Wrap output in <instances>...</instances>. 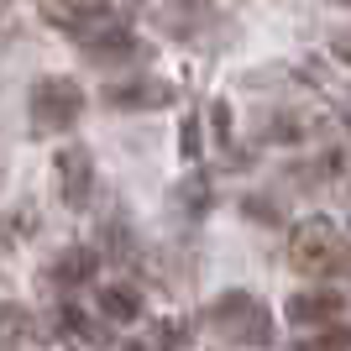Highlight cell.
Masks as SVG:
<instances>
[{"label": "cell", "mask_w": 351, "mask_h": 351, "mask_svg": "<svg viewBox=\"0 0 351 351\" xmlns=\"http://www.w3.org/2000/svg\"><path fill=\"white\" fill-rule=\"evenodd\" d=\"M289 257L293 267L304 273V278H336L341 267L351 263V241L330 226V220H304V226H293V241H289Z\"/></svg>", "instance_id": "1"}, {"label": "cell", "mask_w": 351, "mask_h": 351, "mask_svg": "<svg viewBox=\"0 0 351 351\" xmlns=\"http://www.w3.org/2000/svg\"><path fill=\"white\" fill-rule=\"evenodd\" d=\"M210 325H215L226 341H241V346H273V315L263 309V299H252L247 289H226L210 304Z\"/></svg>", "instance_id": "2"}, {"label": "cell", "mask_w": 351, "mask_h": 351, "mask_svg": "<svg viewBox=\"0 0 351 351\" xmlns=\"http://www.w3.org/2000/svg\"><path fill=\"white\" fill-rule=\"evenodd\" d=\"M32 126L37 132H69L73 121L84 116V89L73 84L69 73H43L32 84Z\"/></svg>", "instance_id": "3"}, {"label": "cell", "mask_w": 351, "mask_h": 351, "mask_svg": "<svg viewBox=\"0 0 351 351\" xmlns=\"http://www.w3.org/2000/svg\"><path fill=\"white\" fill-rule=\"evenodd\" d=\"M79 47H84V58H89V63H100V69H121V63H136V58H142V43H136V37L121 27V21H116V27L89 32Z\"/></svg>", "instance_id": "4"}, {"label": "cell", "mask_w": 351, "mask_h": 351, "mask_svg": "<svg viewBox=\"0 0 351 351\" xmlns=\"http://www.w3.org/2000/svg\"><path fill=\"white\" fill-rule=\"evenodd\" d=\"M58 189H63V205L69 210L89 205V194H95V158H89L84 147L58 152Z\"/></svg>", "instance_id": "5"}, {"label": "cell", "mask_w": 351, "mask_h": 351, "mask_svg": "<svg viewBox=\"0 0 351 351\" xmlns=\"http://www.w3.org/2000/svg\"><path fill=\"white\" fill-rule=\"evenodd\" d=\"M110 110H162V105H173V84H162V79H132V84H105L100 95Z\"/></svg>", "instance_id": "6"}, {"label": "cell", "mask_w": 351, "mask_h": 351, "mask_svg": "<svg viewBox=\"0 0 351 351\" xmlns=\"http://www.w3.org/2000/svg\"><path fill=\"white\" fill-rule=\"evenodd\" d=\"M95 267H100V257H95L89 247H69V252H58V257H53L47 283H53V289H79V283L95 278Z\"/></svg>", "instance_id": "7"}, {"label": "cell", "mask_w": 351, "mask_h": 351, "mask_svg": "<svg viewBox=\"0 0 351 351\" xmlns=\"http://www.w3.org/2000/svg\"><path fill=\"white\" fill-rule=\"evenodd\" d=\"M341 315V293L336 289H309V293H293L289 299V320L293 325H330Z\"/></svg>", "instance_id": "8"}, {"label": "cell", "mask_w": 351, "mask_h": 351, "mask_svg": "<svg viewBox=\"0 0 351 351\" xmlns=\"http://www.w3.org/2000/svg\"><path fill=\"white\" fill-rule=\"evenodd\" d=\"M100 309L110 325H132L136 315H142V293L132 289V283H105L100 289Z\"/></svg>", "instance_id": "9"}, {"label": "cell", "mask_w": 351, "mask_h": 351, "mask_svg": "<svg viewBox=\"0 0 351 351\" xmlns=\"http://www.w3.org/2000/svg\"><path fill=\"white\" fill-rule=\"evenodd\" d=\"M189 341V325H178V320H168L162 330H147L142 341H136V351H178Z\"/></svg>", "instance_id": "10"}, {"label": "cell", "mask_w": 351, "mask_h": 351, "mask_svg": "<svg viewBox=\"0 0 351 351\" xmlns=\"http://www.w3.org/2000/svg\"><path fill=\"white\" fill-rule=\"evenodd\" d=\"M299 351H351V325H325L320 336L299 341Z\"/></svg>", "instance_id": "11"}, {"label": "cell", "mask_w": 351, "mask_h": 351, "mask_svg": "<svg viewBox=\"0 0 351 351\" xmlns=\"http://www.w3.org/2000/svg\"><path fill=\"white\" fill-rule=\"evenodd\" d=\"M194 16H205V0H178V11H162V27L168 32H189Z\"/></svg>", "instance_id": "12"}, {"label": "cell", "mask_w": 351, "mask_h": 351, "mask_svg": "<svg viewBox=\"0 0 351 351\" xmlns=\"http://www.w3.org/2000/svg\"><path fill=\"white\" fill-rule=\"evenodd\" d=\"M330 47H336V58H346V63H351V27H341L336 37H330Z\"/></svg>", "instance_id": "13"}, {"label": "cell", "mask_w": 351, "mask_h": 351, "mask_svg": "<svg viewBox=\"0 0 351 351\" xmlns=\"http://www.w3.org/2000/svg\"><path fill=\"white\" fill-rule=\"evenodd\" d=\"M336 5H351V0H336Z\"/></svg>", "instance_id": "14"}]
</instances>
